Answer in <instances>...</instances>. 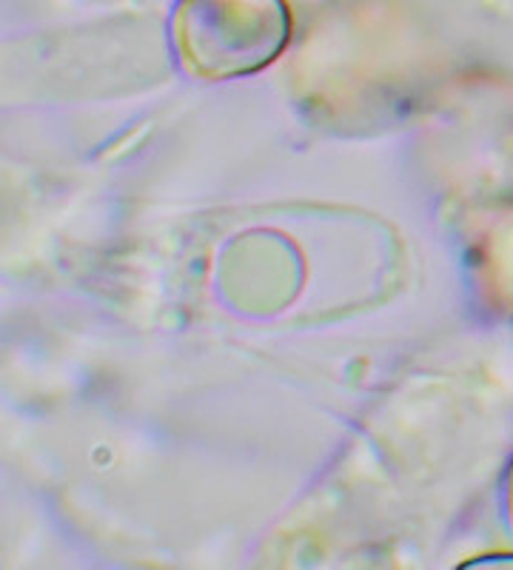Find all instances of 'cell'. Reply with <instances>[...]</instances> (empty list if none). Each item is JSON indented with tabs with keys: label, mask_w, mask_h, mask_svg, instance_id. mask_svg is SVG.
<instances>
[{
	"label": "cell",
	"mask_w": 513,
	"mask_h": 570,
	"mask_svg": "<svg viewBox=\"0 0 513 570\" xmlns=\"http://www.w3.org/2000/svg\"><path fill=\"white\" fill-rule=\"evenodd\" d=\"M292 14L283 0H180L175 40L195 75L226 80L254 75L283 55Z\"/></svg>",
	"instance_id": "1"
}]
</instances>
